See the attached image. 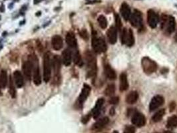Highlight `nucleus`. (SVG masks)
<instances>
[{"mask_svg": "<svg viewBox=\"0 0 177 133\" xmlns=\"http://www.w3.org/2000/svg\"><path fill=\"white\" fill-rule=\"evenodd\" d=\"M85 59L87 61V75L89 77H93L96 75L97 71L96 57L92 52L87 51L85 53Z\"/></svg>", "mask_w": 177, "mask_h": 133, "instance_id": "1", "label": "nucleus"}, {"mask_svg": "<svg viewBox=\"0 0 177 133\" xmlns=\"http://www.w3.org/2000/svg\"><path fill=\"white\" fill-rule=\"evenodd\" d=\"M52 74V61L50 54L46 53L43 57V80L45 83L49 81Z\"/></svg>", "mask_w": 177, "mask_h": 133, "instance_id": "2", "label": "nucleus"}, {"mask_svg": "<svg viewBox=\"0 0 177 133\" xmlns=\"http://www.w3.org/2000/svg\"><path fill=\"white\" fill-rule=\"evenodd\" d=\"M92 47L94 51L97 53H104L107 51V47L105 41L101 37H97L96 33L93 32V38H92Z\"/></svg>", "mask_w": 177, "mask_h": 133, "instance_id": "3", "label": "nucleus"}, {"mask_svg": "<svg viewBox=\"0 0 177 133\" xmlns=\"http://www.w3.org/2000/svg\"><path fill=\"white\" fill-rule=\"evenodd\" d=\"M120 40L122 45H126L128 47H131L135 43V37H134L133 31L131 29H126V28L122 29L120 33Z\"/></svg>", "mask_w": 177, "mask_h": 133, "instance_id": "4", "label": "nucleus"}, {"mask_svg": "<svg viewBox=\"0 0 177 133\" xmlns=\"http://www.w3.org/2000/svg\"><path fill=\"white\" fill-rule=\"evenodd\" d=\"M141 65L144 72L147 75H151L155 73L157 69V63L147 57H143L142 59Z\"/></svg>", "mask_w": 177, "mask_h": 133, "instance_id": "5", "label": "nucleus"}, {"mask_svg": "<svg viewBox=\"0 0 177 133\" xmlns=\"http://www.w3.org/2000/svg\"><path fill=\"white\" fill-rule=\"evenodd\" d=\"M33 63V80L36 85H39L41 83V75L40 73L39 65L37 57L32 59Z\"/></svg>", "mask_w": 177, "mask_h": 133, "instance_id": "6", "label": "nucleus"}, {"mask_svg": "<svg viewBox=\"0 0 177 133\" xmlns=\"http://www.w3.org/2000/svg\"><path fill=\"white\" fill-rule=\"evenodd\" d=\"M52 61V69L54 74V79L57 80L56 83L59 82V79L60 78V72L61 68V59L59 56L55 55L51 59Z\"/></svg>", "mask_w": 177, "mask_h": 133, "instance_id": "7", "label": "nucleus"}, {"mask_svg": "<svg viewBox=\"0 0 177 133\" xmlns=\"http://www.w3.org/2000/svg\"><path fill=\"white\" fill-rule=\"evenodd\" d=\"M131 24L135 28H141L143 27V15L140 11L135 9L129 18Z\"/></svg>", "mask_w": 177, "mask_h": 133, "instance_id": "8", "label": "nucleus"}, {"mask_svg": "<svg viewBox=\"0 0 177 133\" xmlns=\"http://www.w3.org/2000/svg\"><path fill=\"white\" fill-rule=\"evenodd\" d=\"M159 22V17L157 13L153 9H149L147 12V22L151 28L154 29L157 26Z\"/></svg>", "mask_w": 177, "mask_h": 133, "instance_id": "9", "label": "nucleus"}, {"mask_svg": "<svg viewBox=\"0 0 177 133\" xmlns=\"http://www.w3.org/2000/svg\"><path fill=\"white\" fill-rule=\"evenodd\" d=\"M91 92V87L90 86H89L88 85L85 84L83 85V87L81 90V94H79L78 100H77V105H79V107L83 105V104L84 103V102L86 101L87 97H89V94Z\"/></svg>", "mask_w": 177, "mask_h": 133, "instance_id": "10", "label": "nucleus"}, {"mask_svg": "<svg viewBox=\"0 0 177 133\" xmlns=\"http://www.w3.org/2000/svg\"><path fill=\"white\" fill-rule=\"evenodd\" d=\"M164 103V99L163 96L156 95L153 98L149 105L150 111H153L162 106Z\"/></svg>", "mask_w": 177, "mask_h": 133, "instance_id": "11", "label": "nucleus"}, {"mask_svg": "<svg viewBox=\"0 0 177 133\" xmlns=\"http://www.w3.org/2000/svg\"><path fill=\"white\" fill-rule=\"evenodd\" d=\"M23 72L26 79L31 80L33 74V63L32 60L25 61L23 65Z\"/></svg>", "mask_w": 177, "mask_h": 133, "instance_id": "12", "label": "nucleus"}, {"mask_svg": "<svg viewBox=\"0 0 177 133\" xmlns=\"http://www.w3.org/2000/svg\"><path fill=\"white\" fill-rule=\"evenodd\" d=\"M132 123L138 127H142L146 124V118L141 113H136L132 117Z\"/></svg>", "mask_w": 177, "mask_h": 133, "instance_id": "13", "label": "nucleus"}, {"mask_svg": "<svg viewBox=\"0 0 177 133\" xmlns=\"http://www.w3.org/2000/svg\"><path fill=\"white\" fill-rule=\"evenodd\" d=\"M13 79L17 88H22L24 85V78L20 71L17 70L13 72Z\"/></svg>", "mask_w": 177, "mask_h": 133, "instance_id": "14", "label": "nucleus"}, {"mask_svg": "<svg viewBox=\"0 0 177 133\" xmlns=\"http://www.w3.org/2000/svg\"><path fill=\"white\" fill-rule=\"evenodd\" d=\"M107 36L109 42L111 44H114L117 41V30L115 27H111L107 32Z\"/></svg>", "mask_w": 177, "mask_h": 133, "instance_id": "15", "label": "nucleus"}, {"mask_svg": "<svg viewBox=\"0 0 177 133\" xmlns=\"http://www.w3.org/2000/svg\"><path fill=\"white\" fill-rule=\"evenodd\" d=\"M51 45L53 49L56 51L61 49L63 45V41L61 37L58 35H54L51 39Z\"/></svg>", "mask_w": 177, "mask_h": 133, "instance_id": "16", "label": "nucleus"}, {"mask_svg": "<svg viewBox=\"0 0 177 133\" xmlns=\"http://www.w3.org/2000/svg\"><path fill=\"white\" fill-rule=\"evenodd\" d=\"M120 14H121L122 17H123L124 20L128 21L129 20L130 17H131V9H130L129 5H128L126 2H123L122 3L121 6H120Z\"/></svg>", "mask_w": 177, "mask_h": 133, "instance_id": "17", "label": "nucleus"}, {"mask_svg": "<svg viewBox=\"0 0 177 133\" xmlns=\"http://www.w3.org/2000/svg\"><path fill=\"white\" fill-rule=\"evenodd\" d=\"M62 63L65 66H69L72 62V52L69 49L64 50L62 53Z\"/></svg>", "mask_w": 177, "mask_h": 133, "instance_id": "18", "label": "nucleus"}, {"mask_svg": "<svg viewBox=\"0 0 177 133\" xmlns=\"http://www.w3.org/2000/svg\"><path fill=\"white\" fill-rule=\"evenodd\" d=\"M105 102L104 99L103 98H100L97 100L96 103H95V107L93 108L92 114H93V117L94 119H97V117L99 116L100 115L101 111V108H102L103 105Z\"/></svg>", "mask_w": 177, "mask_h": 133, "instance_id": "19", "label": "nucleus"}, {"mask_svg": "<svg viewBox=\"0 0 177 133\" xmlns=\"http://www.w3.org/2000/svg\"><path fill=\"white\" fill-rule=\"evenodd\" d=\"M66 42L69 47L75 49L77 46V41L75 34L72 31L68 32L66 35Z\"/></svg>", "mask_w": 177, "mask_h": 133, "instance_id": "20", "label": "nucleus"}, {"mask_svg": "<svg viewBox=\"0 0 177 133\" xmlns=\"http://www.w3.org/2000/svg\"><path fill=\"white\" fill-rule=\"evenodd\" d=\"M164 28H166V31L168 34L172 33L174 31L175 28H176V22H175L174 17L171 15L168 17V20H167Z\"/></svg>", "mask_w": 177, "mask_h": 133, "instance_id": "21", "label": "nucleus"}, {"mask_svg": "<svg viewBox=\"0 0 177 133\" xmlns=\"http://www.w3.org/2000/svg\"><path fill=\"white\" fill-rule=\"evenodd\" d=\"M109 122V119L108 117H103V118H101L93 124V129L97 131L101 130V129L103 128L104 127L108 124Z\"/></svg>", "mask_w": 177, "mask_h": 133, "instance_id": "22", "label": "nucleus"}, {"mask_svg": "<svg viewBox=\"0 0 177 133\" xmlns=\"http://www.w3.org/2000/svg\"><path fill=\"white\" fill-rule=\"evenodd\" d=\"M104 73L105 76L110 80H114L116 78V72L109 65L107 64L104 66Z\"/></svg>", "mask_w": 177, "mask_h": 133, "instance_id": "23", "label": "nucleus"}, {"mask_svg": "<svg viewBox=\"0 0 177 133\" xmlns=\"http://www.w3.org/2000/svg\"><path fill=\"white\" fill-rule=\"evenodd\" d=\"M119 80V89L120 91H124V90H127L128 88H129V83H128L127 76H126V73H122L120 74Z\"/></svg>", "mask_w": 177, "mask_h": 133, "instance_id": "24", "label": "nucleus"}, {"mask_svg": "<svg viewBox=\"0 0 177 133\" xmlns=\"http://www.w3.org/2000/svg\"><path fill=\"white\" fill-rule=\"evenodd\" d=\"M139 98V94L136 90H133L127 94L126 97V102L130 105H133L137 101Z\"/></svg>", "mask_w": 177, "mask_h": 133, "instance_id": "25", "label": "nucleus"}, {"mask_svg": "<svg viewBox=\"0 0 177 133\" xmlns=\"http://www.w3.org/2000/svg\"><path fill=\"white\" fill-rule=\"evenodd\" d=\"M9 79L7 77V74L5 70H1L0 73V88H5L8 84Z\"/></svg>", "mask_w": 177, "mask_h": 133, "instance_id": "26", "label": "nucleus"}, {"mask_svg": "<svg viewBox=\"0 0 177 133\" xmlns=\"http://www.w3.org/2000/svg\"><path fill=\"white\" fill-rule=\"evenodd\" d=\"M72 59H73V62L78 66L82 67L83 65V61L78 50H75V51L72 53Z\"/></svg>", "mask_w": 177, "mask_h": 133, "instance_id": "27", "label": "nucleus"}, {"mask_svg": "<svg viewBox=\"0 0 177 133\" xmlns=\"http://www.w3.org/2000/svg\"><path fill=\"white\" fill-rule=\"evenodd\" d=\"M8 88H9V93L13 99L16 97V90H15V86L14 81H13V77L9 76L8 80Z\"/></svg>", "mask_w": 177, "mask_h": 133, "instance_id": "28", "label": "nucleus"}, {"mask_svg": "<svg viewBox=\"0 0 177 133\" xmlns=\"http://www.w3.org/2000/svg\"><path fill=\"white\" fill-rule=\"evenodd\" d=\"M165 114V110L164 109L159 110L158 111L156 112V113L153 115L152 117V121L154 123H158L159 121H161L163 117H164Z\"/></svg>", "mask_w": 177, "mask_h": 133, "instance_id": "29", "label": "nucleus"}, {"mask_svg": "<svg viewBox=\"0 0 177 133\" xmlns=\"http://www.w3.org/2000/svg\"><path fill=\"white\" fill-rule=\"evenodd\" d=\"M166 126L169 128H173L177 127V116H172L168 119Z\"/></svg>", "mask_w": 177, "mask_h": 133, "instance_id": "30", "label": "nucleus"}, {"mask_svg": "<svg viewBox=\"0 0 177 133\" xmlns=\"http://www.w3.org/2000/svg\"><path fill=\"white\" fill-rule=\"evenodd\" d=\"M114 92H115V85L112 83L109 84L107 86L105 90V94L106 96L111 97V96L113 95Z\"/></svg>", "mask_w": 177, "mask_h": 133, "instance_id": "31", "label": "nucleus"}, {"mask_svg": "<svg viewBox=\"0 0 177 133\" xmlns=\"http://www.w3.org/2000/svg\"><path fill=\"white\" fill-rule=\"evenodd\" d=\"M97 21H98L99 26L101 27L102 29H106L107 27V20L106 17L104 16V15H101L98 17L97 19Z\"/></svg>", "mask_w": 177, "mask_h": 133, "instance_id": "32", "label": "nucleus"}, {"mask_svg": "<svg viewBox=\"0 0 177 133\" xmlns=\"http://www.w3.org/2000/svg\"><path fill=\"white\" fill-rule=\"evenodd\" d=\"M115 23H116V29L120 30L121 29L122 27V22L120 20L119 15L118 14H115Z\"/></svg>", "mask_w": 177, "mask_h": 133, "instance_id": "33", "label": "nucleus"}, {"mask_svg": "<svg viewBox=\"0 0 177 133\" xmlns=\"http://www.w3.org/2000/svg\"><path fill=\"white\" fill-rule=\"evenodd\" d=\"M136 129L135 126H131V125H128L124 129L123 133H135Z\"/></svg>", "mask_w": 177, "mask_h": 133, "instance_id": "34", "label": "nucleus"}, {"mask_svg": "<svg viewBox=\"0 0 177 133\" xmlns=\"http://www.w3.org/2000/svg\"><path fill=\"white\" fill-rule=\"evenodd\" d=\"M79 35H80V36L81 37H82L84 40H85V41H87V40L89 39L88 32H87V30L85 29H83L80 31V32H79Z\"/></svg>", "mask_w": 177, "mask_h": 133, "instance_id": "35", "label": "nucleus"}, {"mask_svg": "<svg viewBox=\"0 0 177 133\" xmlns=\"http://www.w3.org/2000/svg\"><path fill=\"white\" fill-rule=\"evenodd\" d=\"M118 101H119V98L117 97H113L110 99L109 103L112 105H116L118 103Z\"/></svg>", "mask_w": 177, "mask_h": 133, "instance_id": "36", "label": "nucleus"}, {"mask_svg": "<svg viewBox=\"0 0 177 133\" xmlns=\"http://www.w3.org/2000/svg\"><path fill=\"white\" fill-rule=\"evenodd\" d=\"M89 119H90V116H89V115H87V116H85L84 118L82 119V122L84 123V124H85V123H87V122H88Z\"/></svg>", "mask_w": 177, "mask_h": 133, "instance_id": "37", "label": "nucleus"}, {"mask_svg": "<svg viewBox=\"0 0 177 133\" xmlns=\"http://www.w3.org/2000/svg\"><path fill=\"white\" fill-rule=\"evenodd\" d=\"M175 108V103H174V102H172V103H170V111H174Z\"/></svg>", "mask_w": 177, "mask_h": 133, "instance_id": "38", "label": "nucleus"}, {"mask_svg": "<svg viewBox=\"0 0 177 133\" xmlns=\"http://www.w3.org/2000/svg\"><path fill=\"white\" fill-rule=\"evenodd\" d=\"M41 0H34V3H38L39 2H40Z\"/></svg>", "mask_w": 177, "mask_h": 133, "instance_id": "39", "label": "nucleus"}, {"mask_svg": "<svg viewBox=\"0 0 177 133\" xmlns=\"http://www.w3.org/2000/svg\"><path fill=\"white\" fill-rule=\"evenodd\" d=\"M163 133H172L170 132V131H165L164 132H163Z\"/></svg>", "mask_w": 177, "mask_h": 133, "instance_id": "40", "label": "nucleus"}, {"mask_svg": "<svg viewBox=\"0 0 177 133\" xmlns=\"http://www.w3.org/2000/svg\"><path fill=\"white\" fill-rule=\"evenodd\" d=\"M1 95V88H0V96Z\"/></svg>", "mask_w": 177, "mask_h": 133, "instance_id": "41", "label": "nucleus"}, {"mask_svg": "<svg viewBox=\"0 0 177 133\" xmlns=\"http://www.w3.org/2000/svg\"><path fill=\"white\" fill-rule=\"evenodd\" d=\"M113 133H118V132H116V131H114V132Z\"/></svg>", "mask_w": 177, "mask_h": 133, "instance_id": "42", "label": "nucleus"}]
</instances>
